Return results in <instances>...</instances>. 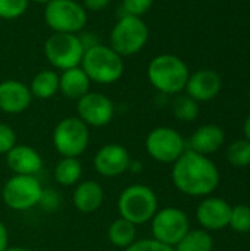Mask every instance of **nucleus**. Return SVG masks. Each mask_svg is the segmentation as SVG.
Wrapping results in <instances>:
<instances>
[{
	"label": "nucleus",
	"mask_w": 250,
	"mask_h": 251,
	"mask_svg": "<svg viewBox=\"0 0 250 251\" xmlns=\"http://www.w3.org/2000/svg\"><path fill=\"white\" fill-rule=\"evenodd\" d=\"M171 179L174 187L183 194L205 197L220 185V171L208 156L187 149L172 163Z\"/></svg>",
	"instance_id": "f257e3e1"
},
{
	"label": "nucleus",
	"mask_w": 250,
	"mask_h": 251,
	"mask_svg": "<svg viewBox=\"0 0 250 251\" xmlns=\"http://www.w3.org/2000/svg\"><path fill=\"white\" fill-rule=\"evenodd\" d=\"M91 82L111 85L124 75V59L111 46L96 43L85 49L81 65Z\"/></svg>",
	"instance_id": "f03ea898"
},
{
	"label": "nucleus",
	"mask_w": 250,
	"mask_h": 251,
	"mask_svg": "<svg viewBox=\"0 0 250 251\" xmlns=\"http://www.w3.org/2000/svg\"><path fill=\"white\" fill-rule=\"evenodd\" d=\"M190 76L183 59L175 54L164 53L153 57L147 66V79L159 93L177 96L184 91Z\"/></svg>",
	"instance_id": "7ed1b4c3"
},
{
	"label": "nucleus",
	"mask_w": 250,
	"mask_h": 251,
	"mask_svg": "<svg viewBox=\"0 0 250 251\" xmlns=\"http://www.w3.org/2000/svg\"><path fill=\"white\" fill-rule=\"evenodd\" d=\"M156 193L144 184H133L124 188L118 197L116 209L119 218L137 225H143L152 221L159 210Z\"/></svg>",
	"instance_id": "20e7f679"
},
{
	"label": "nucleus",
	"mask_w": 250,
	"mask_h": 251,
	"mask_svg": "<svg viewBox=\"0 0 250 251\" xmlns=\"http://www.w3.org/2000/svg\"><path fill=\"white\" fill-rule=\"evenodd\" d=\"M149 40V26L143 18L122 15L109 35V46L122 57L137 54Z\"/></svg>",
	"instance_id": "39448f33"
},
{
	"label": "nucleus",
	"mask_w": 250,
	"mask_h": 251,
	"mask_svg": "<svg viewBox=\"0 0 250 251\" xmlns=\"http://www.w3.org/2000/svg\"><path fill=\"white\" fill-rule=\"evenodd\" d=\"M43 16L53 32L78 34L87 24V10L75 0H50L44 6Z\"/></svg>",
	"instance_id": "423d86ee"
},
{
	"label": "nucleus",
	"mask_w": 250,
	"mask_h": 251,
	"mask_svg": "<svg viewBox=\"0 0 250 251\" xmlns=\"http://www.w3.org/2000/svg\"><path fill=\"white\" fill-rule=\"evenodd\" d=\"M52 141L62 157H80L88 147L90 128L78 116L63 118L55 126Z\"/></svg>",
	"instance_id": "0eeeda50"
},
{
	"label": "nucleus",
	"mask_w": 250,
	"mask_h": 251,
	"mask_svg": "<svg viewBox=\"0 0 250 251\" xmlns=\"http://www.w3.org/2000/svg\"><path fill=\"white\" fill-rule=\"evenodd\" d=\"M85 46L78 34L53 32L44 43V56L47 62L62 71L81 65Z\"/></svg>",
	"instance_id": "6e6552de"
},
{
	"label": "nucleus",
	"mask_w": 250,
	"mask_h": 251,
	"mask_svg": "<svg viewBox=\"0 0 250 251\" xmlns=\"http://www.w3.org/2000/svg\"><path fill=\"white\" fill-rule=\"evenodd\" d=\"M41 194V182L31 175H12L1 188L3 203L15 212H27L38 206Z\"/></svg>",
	"instance_id": "1a4fd4ad"
},
{
	"label": "nucleus",
	"mask_w": 250,
	"mask_h": 251,
	"mask_svg": "<svg viewBox=\"0 0 250 251\" xmlns=\"http://www.w3.org/2000/svg\"><path fill=\"white\" fill-rule=\"evenodd\" d=\"M152 235L156 241L175 247L190 231V221L184 210L178 207H164L150 221Z\"/></svg>",
	"instance_id": "9d476101"
},
{
	"label": "nucleus",
	"mask_w": 250,
	"mask_h": 251,
	"mask_svg": "<svg viewBox=\"0 0 250 251\" xmlns=\"http://www.w3.org/2000/svg\"><path fill=\"white\" fill-rule=\"evenodd\" d=\"M147 154L159 163H174L186 150V141L183 135L169 126L153 128L144 141Z\"/></svg>",
	"instance_id": "9b49d317"
},
{
	"label": "nucleus",
	"mask_w": 250,
	"mask_h": 251,
	"mask_svg": "<svg viewBox=\"0 0 250 251\" xmlns=\"http://www.w3.org/2000/svg\"><path fill=\"white\" fill-rule=\"evenodd\" d=\"M77 113L88 128H102L112 122L115 116V104L106 94L88 91L77 100Z\"/></svg>",
	"instance_id": "f8f14e48"
},
{
	"label": "nucleus",
	"mask_w": 250,
	"mask_h": 251,
	"mask_svg": "<svg viewBox=\"0 0 250 251\" xmlns=\"http://www.w3.org/2000/svg\"><path fill=\"white\" fill-rule=\"evenodd\" d=\"M130 162V151L124 146L109 143L97 150L93 159V166L99 175L105 178H115L128 172Z\"/></svg>",
	"instance_id": "ddd939ff"
},
{
	"label": "nucleus",
	"mask_w": 250,
	"mask_h": 251,
	"mask_svg": "<svg viewBox=\"0 0 250 251\" xmlns=\"http://www.w3.org/2000/svg\"><path fill=\"white\" fill-rule=\"evenodd\" d=\"M231 206L220 197H208L196 209V219L205 231H221L228 226Z\"/></svg>",
	"instance_id": "4468645a"
},
{
	"label": "nucleus",
	"mask_w": 250,
	"mask_h": 251,
	"mask_svg": "<svg viewBox=\"0 0 250 251\" xmlns=\"http://www.w3.org/2000/svg\"><path fill=\"white\" fill-rule=\"evenodd\" d=\"M32 99L29 87L22 81L4 79L0 82V110L3 113L19 115L29 107Z\"/></svg>",
	"instance_id": "2eb2a0df"
},
{
	"label": "nucleus",
	"mask_w": 250,
	"mask_h": 251,
	"mask_svg": "<svg viewBox=\"0 0 250 251\" xmlns=\"http://www.w3.org/2000/svg\"><path fill=\"white\" fill-rule=\"evenodd\" d=\"M222 87L221 76L212 71V69H200L194 74H190L187 84H186V93L193 100L199 101H209L215 99Z\"/></svg>",
	"instance_id": "dca6fc26"
},
{
	"label": "nucleus",
	"mask_w": 250,
	"mask_h": 251,
	"mask_svg": "<svg viewBox=\"0 0 250 251\" xmlns=\"http://www.w3.org/2000/svg\"><path fill=\"white\" fill-rule=\"evenodd\" d=\"M6 165L13 175L37 176V174L43 169V157L28 144H16L6 153Z\"/></svg>",
	"instance_id": "f3484780"
},
{
	"label": "nucleus",
	"mask_w": 250,
	"mask_h": 251,
	"mask_svg": "<svg viewBox=\"0 0 250 251\" xmlns=\"http://www.w3.org/2000/svg\"><path fill=\"white\" fill-rule=\"evenodd\" d=\"M105 201V190L94 179L80 181L72 193L74 207L81 213H93L102 207Z\"/></svg>",
	"instance_id": "a211bd4d"
},
{
	"label": "nucleus",
	"mask_w": 250,
	"mask_h": 251,
	"mask_svg": "<svg viewBox=\"0 0 250 251\" xmlns=\"http://www.w3.org/2000/svg\"><path fill=\"white\" fill-rule=\"evenodd\" d=\"M225 143V134L222 128L214 124L199 126L189 140V150L208 156L218 151Z\"/></svg>",
	"instance_id": "6ab92c4d"
},
{
	"label": "nucleus",
	"mask_w": 250,
	"mask_h": 251,
	"mask_svg": "<svg viewBox=\"0 0 250 251\" xmlns=\"http://www.w3.org/2000/svg\"><path fill=\"white\" fill-rule=\"evenodd\" d=\"M90 78L81 66L62 71L59 75V91L71 100H80L90 91Z\"/></svg>",
	"instance_id": "aec40b11"
},
{
	"label": "nucleus",
	"mask_w": 250,
	"mask_h": 251,
	"mask_svg": "<svg viewBox=\"0 0 250 251\" xmlns=\"http://www.w3.org/2000/svg\"><path fill=\"white\" fill-rule=\"evenodd\" d=\"M32 97L47 100L59 93V74L53 69H43L37 72L28 85Z\"/></svg>",
	"instance_id": "412c9836"
},
{
	"label": "nucleus",
	"mask_w": 250,
	"mask_h": 251,
	"mask_svg": "<svg viewBox=\"0 0 250 251\" xmlns=\"http://www.w3.org/2000/svg\"><path fill=\"white\" fill-rule=\"evenodd\" d=\"M83 176V165L78 157H62L55 169L53 178L62 187H72L81 181Z\"/></svg>",
	"instance_id": "4be33fe9"
},
{
	"label": "nucleus",
	"mask_w": 250,
	"mask_h": 251,
	"mask_svg": "<svg viewBox=\"0 0 250 251\" xmlns=\"http://www.w3.org/2000/svg\"><path fill=\"white\" fill-rule=\"evenodd\" d=\"M108 240L112 246L125 250L137 240V226L122 218H118L108 228Z\"/></svg>",
	"instance_id": "5701e85b"
},
{
	"label": "nucleus",
	"mask_w": 250,
	"mask_h": 251,
	"mask_svg": "<svg viewBox=\"0 0 250 251\" xmlns=\"http://www.w3.org/2000/svg\"><path fill=\"white\" fill-rule=\"evenodd\" d=\"M214 240L205 229H190L181 241L174 247V251H212Z\"/></svg>",
	"instance_id": "b1692460"
},
{
	"label": "nucleus",
	"mask_w": 250,
	"mask_h": 251,
	"mask_svg": "<svg viewBox=\"0 0 250 251\" xmlns=\"http://www.w3.org/2000/svg\"><path fill=\"white\" fill-rule=\"evenodd\" d=\"M172 113L181 122H192L199 115V103L187 94H177L172 101Z\"/></svg>",
	"instance_id": "393cba45"
},
{
	"label": "nucleus",
	"mask_w": 250,
	"mask_h": 251,
	"mask_svg": "<svg viewBox=\"0 0 250 251\" xmlns=\"http://www.w3.org/2000/svg\"><path fill=\"white\" fill-rule=\"evenodd\" d=\"M227 160L236 168H246L250 165V141L237 140L227 149Z\"/></svg>",
	"instance_id": "a878e982"
},
{
	"label": "nucleus",
	"mask_w": 250,
	"mask_h": 251,
	"mask_svg": "<svg viewBox=\"0 0 250 251\" xmlns=\"http://www.w3.org/2000/svg\"><path fill=\"white\" fill-rule=\"evenodd\" d=\"M233 231L246 234L250 232V206L248 204H237L231 207V216H230V224Z\"/></svg>",
	"instance_id": "bb28decb"
},
{
	"label": "nucleus",
	"mask_w": 250,
	"mask_h": 251,
	"mask_svg": "<svg viewBox=\"0 0 250 251\" xmlns=\"http://www.w3.org/2000/svg\"><path fill=\"white\" fill-rule=\"evenodd\" d=\"M29 0H0V19L12 21L21 18L28 9Z\"/></svg>",
	"instance_id": "cd10ccee"
},
{
	"label": "nucleus",
	"mask_w": 250,
	"mask_h": 251,
	"mask_svg": "<svg viewBox=\"0 0 250 251\" xmlns=\"http://www.w3.org/2000/svg\"><path fill=\"white\" fill-rule=\"evenodd\" d=\"M155 0H122L124 15L131 16H144L153 6Z\"/></svg>",
	"instance_id": "c85d7f7f"
},
{
	"label": "nucleus",
	"mask_w": 250,
	"mask_h": 251,
	"mask_svg": "<svg viewBox=\"0 0 250 251\" xmlns=\"http://www.w3.org/2000/svg\"><path fill=\"white\" fill-rule=\"evenodd\" d=\"M62 204V197L60 194L53 190V188H43V194L40 197V201H38V206L44 210V212H56Z\"/></svg>",
	"instance_id": "c756f323"
},
{
	"label": "nucleus",
	"mask_w": 250,
	"mask_h": 251,
	"mask_svg": "<svg viewBox=\"0 0 250 251\" xmlns=\"http://www.w3.org/2000/svg\"><path fill=\"white\" fill-rule=\"evenodd\" d=\"M124 251H174V247L162 244L155 238H143V240H136Z\"/></svg>",
	"instance_id": "7c9ffc66"
},
{
	"label": "nucleus",
	"mask_w": 250,
	"mask_h": 251,
	"mask_svg": "<svg viewBox=\"0 0 250 251\" xmlns=\"http://www.w3.org/2000/svg\"><path fill=\"white\" fill-rule=\"evenodd\" d=\"M15 146H16L15 129L10 125L0 122V154H6Z\"/></svg>",
	"instance_id": "2f4dec72"
},
{
	"label": "nucleus",
	"mask_w": 250,
	"mask_h": 251,
	"mask_svg": "<svg viewBox=\"0 0 250 251\" xmlns=\"http://www.w3.org/2000/svg\"><path fill=\"white\" fill-rule=\"evenodd\" d=\"M111 0H83V6L84 9L88 12H102L103 9H106L109 6Z\"/></svg>",
	"instance_id": "473e14b6"
},
{
	"label": "nucleus",
	"mask_w": 250,
	"mask_h": 251,
	"mask_svg": "<svg viewBox=\"0 0 250 251\" xmlns=\"http://www.w3.org/2000/svg\"><path fill=\"white\" fill-rule=\"evenodd\" d=\"M9 247V232L6 225L0 221V251H4Z\"/></svg>",
	"instance_id": "72a5a7b5"
},
{
	"label": "nucleus",
	"mask_w": 250,
	"mask_h": 251,
	"mask_svg": "<svg viewBox=\"0 0 250 251\" xmlns=\"http://www.w3.org/2000/svg\"><path fill=\"white\" fill-rule=\"evenodd\" d=\"M128 171L131 174H140L143 171V163L140 160H137V159H131L130 166H128Z\"/></svg>",
	"instance_id": "f704fd0d"
},
{
	"label": "nucleus",
	"mask_w": 250,
	"mask_h": 251,
	"mask_svg": "<svg viewBox=\"0 0 250 251\" xmlns=\"http://www.w3.org/2000/svg\"><path fill=\"white\" fill-rule=\"evenodd\" d=\"M243 132H245V137L246 140L250 141V115L248 116V119L245 121V125H243Z\"/></svg>",
	"instance_id": "c9c22d12"
},
{
	"label": "nucleus",
	"mask_w": 250,
	"mask_h": 251,
	"mask_svg": "<svg viewBox=\"0 0 250 251\" xmlns=\"http://www.w3.org/2000/svg\"><path fill=\"white\" fill-rule=\"evenodd\" d=\"M4 251H28V250H25L24 247H7Z\"/></svg>",
	"instance_id": "e433bc0d"
},
{
	"label": "nucleus",
	"mask_w": 250,
	"mask_h": 251,
	"mask_svg": "<svg viewBox=\"0 0 250 251\" xmlns=\"http://www.w3.org/2000/svg\"><path fill=\"white\" fill-rule=\"evenodd\" d=\"M29 1H32V3H37V4H44V6H46V4H47L50 0H29Z\"/></svg>",
	"instance_id": "4c0bfd02"
},
{
	"label": "nucleus",
	"mask_w": 250,
	"mask_h": 251,
	"mask_svg": "<svg viewBox=\"0 0 250 251\" xmlns=\"http://www.w3.org/2000/svg\"><path fill=\"white\" fill-rule=\"evenodd\" d=\"M249 97H250V90H249Z\"/></svg>",
	"instance_id": "58836bf2"
}]
</instances>
